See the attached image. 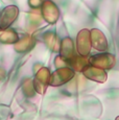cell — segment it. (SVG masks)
Wrapping results in <instances>:
<instances>
[{"mask_svg":"<svg viewBox=\"0 0 119 120\" xmlns=\"http://www.w3.org/2000/svg\"><path fill=\"white\" fill-rule=\"evenodd\" d=\"M33 45H35V40H33L31 37L26 36L22 39H19V40L15 43L14 48H15V50L17 52L22 53V52H26V51H28V50H30L31 48L33 47Z\"/></svg>","mask_w":119,"mask_h":120,"instance_id":"obj_11","label":"cell"},{"mask_svg":"<svg viewBox=\"0 0 119 120\" xmlns=\"http://www.w3.org/2000/svg\"><path fill=\"white\" fill-rule=\"evenodd\" d=\"M19 15V10L16 5H8L4 8L0 13V29L4 30L10 27L11 24L17 19Z\"/></svg>","mask_w":119,"mask_h":120,"instance_id":"obj_6","label":"cell"},{"mask_svg":"<svg viewBox=\"0 0 119 120\" xmlns=\"http://www.w3.org/2000/svg\"><path fill=\"white\" fill-rule=\"evenodd\" d=\"M42 18L49 24H54L60 18V11L58 6L51 0H45L42 3Z\"/></svg>","mask_w":119,"mask_h":120,"instance_id":"obj_5","label":"cell"},{"mask_svg":"<svg viewBox=\"0 0 119 120\" xmlns=\"http://www.w3.org/2000/svg\"><path fill=\"white\" fill-rule=\"evenodd\" d=\"M23 92L24 94L27 96V97H33V95L37 93L35 88H33V80L31 79H27L23 82Z\"/></svg>","mask_w":119,"mask_h":120,"instance_id":"obj_14","label":"cell"},{"mask_svg":"<svg viewBox=\"0 0 119 120\" xmlns=\"http://www.w3.org/2000/svg\"><path fill=\"white\" fill-rule=\"evenodd\" d=\"M43 40H44L45 44L52 50V51H60L61 48V40L58 38L56 34L51 33V31H47L43 36Z\"/></svg>","mask_w":119,"mask_h":120,"instance_id":"obj_12","label":"cell"},{"mask_svg":"<svg viewBox=\"0 0 119 120\" xmlns=\"http://www.w3.org/2000/svg\"><path fill=\"white\" fill-rule=\"evenodd\" d=\"M76 55L75 47L73 41L70 38H64L61 41V48H60V56L66 62H69ZM68 64V63H67Z\"/></svg>","mask_w":119,"mask_h":120,"instance_id":"obj_9","label":"cell"},{"mask_svg":"<svg viewBox=\"0 0 119 120\" xmlns=\"http://www.w3.org/2000/svg\"><path fill=\"white\" fill-rule=\"evenodd\" d=\"M19 40L18 34L13 29H4L0 31V42L4 44H15Z\"/></svg>","mask_w":119,"mask_h":120,"instance_id":"obj_13","label":"cell"},{"mask_svg":"<svg viewBox=\"0 0 119 120\" xmlns=\"http://www.w3.org/2000/svg\"><path fill=\"white\" fill-rule=\"evenodd\" d=\"M74 75H75V72L69 67H64V68L56 69L54 72L51 73L49 86H52V87L63 86V85L69 82L74 77Z\"/></svg>","mask_w":119,"mask_h":120,"instance_id":"obj_2","label":"cell"},{"mask_svg":"<svg viewBox=\"0 0 119 120\" xmlns=\"http://www.w3.org/2000/svg\"><path fill=\"white\" fill-rule=\"evenodd\" d=\"M54 65H56V69L64 68V67H68L67 62H66L64 59H62L60 55H58V56L56 57V60H54Z\"/></svg>","mask_w":119,"mask_h":120,"instance_id":"obj_15","label":"cell"},{"mask_svg":"<svg viewBox=\"0 0 119 120\" xmlns=\"http://www.w3.org/2000/svg\"><path fill=\"white\" fill-rule=\"evenodd\" d=\"M4 77H5V71H4V69L0 68V80L4 79Z\"/></svg>","mask_w":119,"mask_h":120,"instance_id":"obj_17","label":"cell"},{"mask_svg":"<svg viewBox=\"0 0 119 120\" xmlns=\"http://www.w3.org/2000/svg\"><path fill=\"white\" fill-rule=\"evenodd\" d=\"M92 44H91L90 30L84 28L79 30L76 37V50L81 56H88L90 54Z\"/></svg>","mask_w":119,"mask_h":120,"instance_id":"obj_3","label":"cell"},{"mask_svg":"<svg viewBox=\"0 0 119 120\" xmlns=\"http://www.w3.org/2000/svg\"><path fill=\"white\" fill-rule=\"evenodd\" d=\"M67 63H68V67L71 68L74 72L75 71L83 72L84 69L88 65H90L88 56H81V55H75L72 60H70Z\"/></svg>","mask_w":119,"mask_h":120,"instance_id":"obj_10","label":"cell"},{"mask_svg":"<svg viewBox=\"0 0 119 120\" xmlns=\"http://www.w3.org/2000/svg\"><path fill=\"white\" fill-rule=\"evenodd\" d=\"M115 120H119V116H117V117H116V119Z\"/></svg>","mask_w":119,"mask_h":120,"instance_id":"obj_18","label":"cell"},{"mask_svg":"<svg viewBox=\"0 0 119 120\" xmlns=\"http://www.w3.org/2000/svg\"><path fill=\"white\" fill-rule=\"evenodd\" d=\"M89 63L90 65L100 68L102 70H109L115 66L116 59L111 53H100L89 57Z\"/></svg>","mask_w":119,"mask_h":120,"instance_id":"obj_4","label":"cell"},{"mask_svg":"<svg viewBox=\"0 0 119 120\" xmlns=\"http://www.w3.org/2000/svg\"><path fill=\"white\" fill-rule=\"evenodd\" d=\"M90 37H91V44L94 49L98 51H106L109 48L108 41L106 36L104 34L101 30L97 28H93L90 30Z\"/></svg>","mask_w":119,"mask_h":120,"instance_id":"obj_7","label":"cell"},{"mask_svg":"<svg viewBox=\"0 0 119 120\" xmlns=\"http://www.w3.org/2000/svg\"><path fill=\"white\" fill-rule=\"evenodd\" d=\"M43 0H28V4L31 8H39L40 5H42Z\"/></svg>","mask_w":119,"mask_h":120,"instance_id":"obj_16","label":"cell"},{"mask_svg":"<svg viewBox=\"0 0 119 120\" xmlns=\"http://www.w3.org/2000/svg\"><path fill=\"white\" fill-rule=\"evenodd\" d=\"M50 76H51V72L46 67H41L35 74V78L33 79V88H35L36 92L41 95L45 94L47 90V87L49 86Z\"/></svg>","mask_w":119,"mask_h":120,"instance_id":"obj_1","label":"cell"},{"mask_svg":"<svg viewBox=\"0 0 119 120\" xmlns=\"http://www.w3.org/2000/svg\"><path fill=\"white\" fill-rule=\"evenodd\" d=\"M83 74L85 75V77H87L88 79L93 80V82H99V84L106 82V80L108 78L106 71L100 68H97V67L92 66V65L87 66L83 70Z\"/></svg>","mask_w":119,"mask_h":120,"instance_id":"obj_8","label":"cell"}]
</instances>
